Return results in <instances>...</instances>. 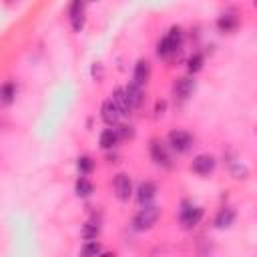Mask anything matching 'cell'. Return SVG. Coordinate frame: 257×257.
I'll list each match as a JSON object with an SVG mask.
<instances>
[{"mask_svg": "<svg viewBox=\"0 0 257 257\" xmlns=\"http://www.w3.org/2000/svg\"><path fill=\"white\" fill-rule=\"evenodd\" d=\"M159 217H161V209L159 207L145 205V207L135 215V219H133V229L135 231H149L153 225L157 223Z\"/></svg>", "mask_w": 257, "mask_h": 257, "instance_id": "1", "label": "cell"}, {"mask_svg": "<svg viewBox=\"0 0 257 257\" xmlns=\"http://www.w3.org/2000/svg\"><path fill=\"white\" fill-rule=\"evenodd\" d=\"M201 219H203V209L201 207H193V205H189V203L183 205V209L179 213V221H181V225L185 229H193L195 225L201 223Z\"/></svg>", "mask_w": 257, "mask_h": 257, "instance_id": "2", "label": "cell"}, {"mask_svg": "<svg viewBox=\"0 0 257 257\" xmlns=\"http://www.w3.org/2000/svg\"><path fill=\"white\" fill-rule=\"evenodd\" d=\"M169 145L173 147L177 153H187L193 145V137L183 129H175V131L169 133Z\"/></svg>", "mask_w": 257, "mask_h": 257, "instance_id": "3", "label": "cell"}, {"mask_svg": "<svg viewBox=\"0 0 257 257\" xmlns=\"http://www.w3.org/2000/svg\"><path fill=\"white\" fill-rule=\"evenodd\" d=\"M215 165H217V161H215L213 155H197L193 159V163H191V169H193V173L205 177V175H211L213 173Z\"/></svg>", "mask_w": 257, "mask_h": 257, "instance_id": "4", "label": "cell"}, {"mask_svg": "<svg viewBox=\"0 0 257 257\" xmlns=\"http://www.w3.org/2000/svg\"><path fill=\"white\" fill-rule=\"evenodd\" d=\"M115 195L119 201H129L133 195V181L129 175L119 173L115 177Z\"/></svg>", "mask_w": 257, "mask_h": 257, "instance_id": "5", "label": "cell"}, {"mask_svg": "<svg viewBox=\"0 0 257 257\" xmlns=\"http://www.w3.org/2000/svg\"><path fill=\"white\" fill-rule=\"evenodd\" d=\"M100 117H102V121H105L109 127H115L119 125V121H121V111L117 109V105L113 100H105L102 102V107H100Z\"/></svg>", "mask_w": 257, "mask_h": 257, "instance_id": "6", "label": "cell"}, {"mask_svg": "<svg viewBox=\"0 0 257 257\" xmlns=\"http://www.w3.org/2000/svg\"><path fill=\"white\" fill-rule=\"evenodd\" d=\"M149 149H151V157H153V161H155V165H159V167H171V157H169V153H167V149H165L163 143H159L157 139H153Z\"/></svg>", "mask_w": 257, "mask_h": 257, "instance_id": "7", "label": "cell"}, {"mask_svg": "<svg viewBox=\"0 0 257 257\" xmlns=\"http://www.w3.org/2000/svg\"><path fill=\"white\" fill-rule=\"evenodd\" d=\"M175 95L179 97V99H189L195 91H197V80L195 79H191V77H185V79H179L177 82H175Z\"/></svg>", "mask_w": 257, "mask_h": 257, "instance_id": "8", "label": "cell"}, {"mask_svg": "<svg viewBox=\"0 0 257 257\" xmlns=\"http://www.w3.org/2000/svg\"><path fill=\"white\" fill-rule=\"evenodd\" d=\"M125 93H127V99H129V102H131V107H133V109H139V107L143 105L145 91H143L141 84H137L135 80L129 82L127 87H125Z\"/></svg>", "mask_w": 257, "mask_h": 257, "instance_id": "9", "label": "cell"}, {"mask_svg": "<svg viewBox=\"0 0 257 257\" xmlns=\"http://www.w3.org/2000/svg\"><path fill=\"white\" fill-rule=\"evenodd\" d=\"M155 195H157V187L151 181L141 183L139 189H137V201H139L141 205H149L153 199H155Z\"/></svg>", "mask_w": 257, "mask_h": 257, "instance_id": "10", "label": "cell"}, {"mask_svg": "<svg viewBox=\"0 0 257 257\" xmlns=\"http://www.w3.org/2000/svg\"><path fill=\"white\" fill-rule=\"evenodd\" d=\"M111 97H113L111 100H113L115 105H117V109L121 111V115L129 117V115H131V111H133V107H131V102H129V99H127V93H125V89H115Z\"/></svg>", "mask_w": 257, "mask_h": 257, "instance_id": "11", "label": "cell"}, {"mask_svg": "<svg viewBox=\"0 0 257 257\" xmlns=\"http://www.w3.org/2000/svg\"><path fill=\"white\" fill-rule=\"evenodd\" d=\"M151 79V64L147 60H139L135 64V73H133V80L137 84H147V80Z\"/></svg>", "mask_w": 257, "mask_h": 257, "instance_id": "12", "label": "cell"}, {"mask_svg": "<svg viewBox=\"0 0 257 257\" xmlns=\"http://www.w3.org/2000/svg\"><path fill=\"white\" fill-rule=\"evenodd\" d=\"M233 221H235V211L231 207H225V209H221L215 217V227L217 229H229L233 225Z\"/></svg>", "mask_w": 257, "mask_h": 257, "instance_id": "13", "label": "cell"}, {"mask_svg": "<svg viewBox=\"0 0 257 257\" xmlns=\"http://www.w3.org/2000/svg\"><path fill=\"white\" fill-rule=\"evenodd\" d=\"M237 26H239V19L235 14H231V12L219 16V20H217L219 32H233V30H237Z\"/></svg>", "mask_w": 257, "mask_h": 257, "instance_id": "14", "label": "cell"}, {"mask_svg": "<svg viewBox=\"0 0 257 257\" xmlns=\"http://www.w3.org/2000/svg\"><path fill=\"white\" fill-rule=\"evenodd\" d=\"M99 143H100V147L102 149H113L117 143H119V135H117V131L115 129H105L100 133V139H99Z\"/></svg>", "mask_w": 257, "mask_h": 257, "instance_id": "15", "label": "cell"}, {"mask_svg": "<svg viewBox=\"0 0 257 257\" xmlns=\"http://www.w3.org/2000/svg\"><path fill=\"white\" fill-rule=\"evenodd\" d=\"M75 191H77V195L80 199H87V197H91L95 193V187H93V183L87 177H80L77 181V185H75Z\"/></svg>", "mask_w": 257, "mask_h": 257, "instance_id": "16", "label": "cell"}, {"mask_svg": "<svg viewBox=\"0 0 257 257\" xmlns=\"http://www.w3.org/2000/svg\"><path fill=\"white\" fill-rule=\"evenodd\" d=\"M14 97H16V87L12 82H4L2 87H0V105L8 107L10 102L14 100Z\"/></svg>", "mask_w": 257, "mask_h": 257, "instance_id": "17", "label": "cell"}, {"mask_svg": "<svg viewBox=\"0 0 257 257\" xmlns=\"http://www.w3.org/2000/svg\"><path fill=\"white\" fill-rule=\"evenodd\" d=\"M99 233H100V227H99V223H95V221H89V223H84V225H82V231H80L82 239H87V241H93V239H97Z\"/></svg>", "mask_w": 257, "mask_h": 257, "instance_id": "18", "label": "cell"}, {"mask_svg": "<svg viewBox=\"0 0 257 257\" xmlns=\"http://www.w3.org/2000/svg\"><path fill=\"white\" fill-rule=\"evenodd\" d=\"M167 39H169L171 46H173V50H179L181 44H183V30L181 28H171V32L167 34Z\"/></svg>", "mask_w": 257, "mask_h": 257, "instance_id": "19", "label": "cell"}, {"mask_svg": "<svg viewBox=\"0 0 257 257\" xmlns=\"http://www.w3.org/2000/svg\"><path fill=\"white\" fill-rule=\"evenodd\" d=\"M77 169H79L80 175H89V173H93V169H95V161L91 157H80L77 161Z\"/></svg>", "mask_w": 257, "mask_h": 257, "instance_id": "20", "label": "cell"}, {"mask_svg": "<svg viewBox=\"0 0 257 257\" xmlns=\"http://www.w3.org/2000/svg\"><path fill=\"white\" fill-rule=\"evenodd\" d=\"M80 253L84 257H97V255H102V247H100V243H97L95 239H93V241H89L87 245L80 249Z\"/></svg>", "mask_w": 257, "mask_h": 257, "instance_id": "21", "label": "cell"}, {"mask_svg": "<svg viewBox=\"0 0 257 257\" xmlns=\"http://www.w3.org/2000/svg\"><path fill=\"white\" fill-rule=\"evenodd\" d=\"M203 62H205L203 55H201V53H195V55L189 59V62H187V68H189L191 75H195V73H199L201 68H203Z\"/></svg>", "mask_w": 257, "mask_h": 257, "instance_id": "22", "label": "cell"}, {"mask_svg": "<svg viewBox=\"0 0 257 257\" xmlns=\"http://www.w3.org/2000/svg\"><path fill=\"white\" fill-rule=\"evenodd\" d=\"M175 50H173V46H171V42H169V39L165 37V39H161L159 40V44H157V55L161 57V59H165V57H169V55H173Z\"/></svg>", "mask_w": 257, "mask_h": 257, "instance_id": "23", "label": "cell"}, {"mask_svg": "<svg viewBox=\"0 0 257 257\" xmlns=\"http://www.w3.org/2000/svg\"><path fill=\"white\" fill-rule=\"evenodd\" d=\"M84 2L87 0H73L71 6H68V16H79V14H84Z\"/></svg>", "mask_w": 257, "mask_h": 257, "instance_id": "24", "label": "cell"}, {"mask_svg": "<svg viewBox=\"0 0 257 257\" xmlns=\"http://www.w3.org/2000/svg\"><path fill=\"white\" fill-rule=\"evenodd\" d=\"M115 131L119 135V141H127V139H133V137H135L133 127H127V125H119Z\"/></svg>", "mask_w": 257, "mask_h": 257, "instance_id": "25", "label": "cell"}, {"mask_svg": "<svg viewBox=\"0 0 257 257\" xmlns=\"http://www.w3.org/2000/svg\"><path fill=\"white\" fill-rule=\"evenodd\" d=\"M231 173H233V177H235V179H245V177L249 175V171H247V167H245V165L235 163V165L231 167Z\"/></svg>", "mask_w": 257, "mask_h": 257, "instance_id": "26", "label": "cell"}, {"mask_svg": "<svg viewBox=\"0 0 257 257\" xmlns=\"http://www.w3.org/2000/svg\"><path fill=\"white\" fill-rule=\"evenodd\" d=\"M71 24H73V30H75V32H80V30L84 28V14L73 16V19H71Z\"/></svg>", "mask_w": 257, "mask_h": 257, "instance_id": "27", "label": "cell"}, {"mask_svg": "<svg viewBox=\"0 0 257 257\" xmlns=\"http://www.w3.org/2000/svg\"><path fill=\"white\" fill-rule=\"evenodd\" d=\"M165 109H167V102H165V100H159V102H157V107H155V115L161 117V115L165 113Z\"/></svg>", "mask_w": 257, "mask_h": 257, "instance_id": "28", "label": "cell"}, {"mask_svg": "<svg viewBox=\"0 0 257 257\" xmlns=\"http://www.w3.org/2000/svg\"><path fill=\"white\" fill-rule=\"evenodd\" d=\"M93 77H95L97 80L102 79V66H100V64H95V66H93Z\"/></svg>", "mask_w": 257, "mask_h": 257, "instance_id": "29", "label": "cell"}, {"mask_svg": "<svg viewBox=\"0 0 257 257\" xmlns=\"http://www.w3.org/2000/svg\"><path fill=\"white\" fill-rule=\"evenodd\" d=\"M91 2H97V0H91Z\"/></svg>", "mask_w": 257, "mask_h": 257, "instance_id": "30", "label": "cell"}]
</instances>
